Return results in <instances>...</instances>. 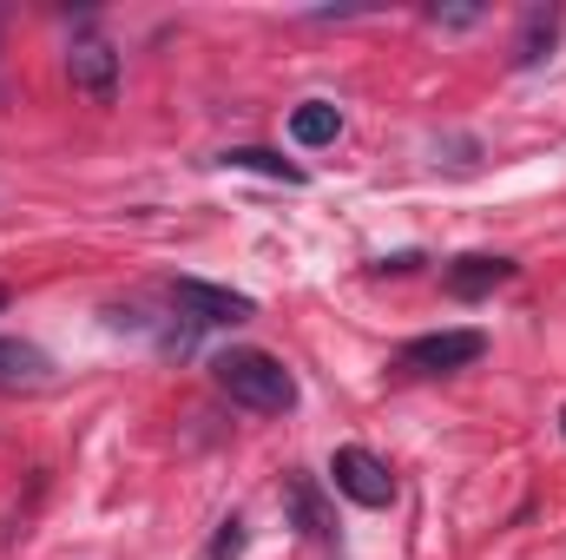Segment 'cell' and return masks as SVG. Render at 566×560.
I'll list each match as a JSON object with an SVG mask.
<instances>
[{"label":"cell","instance_id":"6","mask_svg":"<svg viewBox=\"0 0 566 560\" xmlns=\"http://www.w3.org/2000/svg\"><path fill=\"white\" fill-rule=\"evenodd\" d=\"M501 283H514V258H461L454 271H448V297H461V303H481V297H494Z\"/></svg>","mask_w":566,"mask_h":560},{"label":"cell","instance_id":"7","mask_svg":"<svg viewBox=\"0 0 566 560\" xmlns=\"http://www.w3.org/2000/svg\"><path fill=\"white\" fill-rule=\"evenodd\" d=\"M53 383V363L40 343H20V336H0V390H46Z\"/></svg>","mask_w":566,"mask_h":560},{"label":"cell","instance_id":"11","mask_svg":"<svg viewBox=\"0 0 566 560\" xmlns=\"http://www.w3.org/2000/svg\"><path fill=\"white\" fill-rule=\"evenodd\" d=\"M283 501H290V515H296V528H303V535H329V515H323V495H316L310 481H290V488H283Z\"/></svg>","mask_w":566,"mask_h":560},{"label":"cell","instance_id":"13","mask_svg":"<svg viewBox=\"0 0 566 560\" xmlns=\"http://www.w3.org/2000/svg\"><path fill=\"white\" fill-rule=\"evenodd\" d=\"M434 20L441 27H468V20H481V7H434Z\"/></svg>","mask_w":566,"mask_h":560},{"label":"cell","instance_id":"3","mask_svg":"<svg viewBox=\"0 0 566 560\" xmlns=\"http://www.w3.org/2000/svg\"><path fill=\"white\" fill-rule=\"evenodd\" d=\"M171 303L185 310V323H191V330H224V323L258 317V303H251V297H238V290H224V283H198V278L171 283Z\"/></svg>","mask_w":566,"mask_h":560},{"label":"cell","instance_id":"8","mask_svg":"<svg viewBox=\"0 0 566 560\" xmlns=\"http://www.w3.org/2000/svg\"><path fill=\"white\" fill-rule=\"evenodd\" d=\"M554 40H560V7L547 0V7H527L521 13V33H514V66L527 73V66H541L547 53H554Z\"/></svg>","mask_w":566,"mask_h":560},{"label":"cell","instance_id":"10","mask_svg":"<svg viewBox=\"0 0 566 560\" xmlns=\"http://www.w3.org/2000/svg\"><path fill=\"white\" fill-rule=\"evenodd\" d=\"M218 165H231V172H264V178H283V185H303V165H290V158L264 152V145H238V152H224Z\"/></svg>","mask_w":566,"mask_h":560},{"label":"cell","instance_id":"4","mask_svg":"<svg viewBox=\"0 0 566 560\" xmlns=\"http://www.w3.org/2000/svg\"><path fill=\"white\" fill-rule=\"evenodd\" d=\"M488 356V336L481 330H434V336H409L402 343V363L422 370V376H448V370H468Z\"/></svg>","mask_w":566,"mask_h":560},{"label":"cell","instance_id":"2","mask_svg":"<svg viewBox=\"0 0 566 560\" xmlns=\"http://www.w3.org/2000/svg\"><path fill=\"white\" fill-rule=\"evenodd\" d=\"M329 481H336V495H349L356 508H389V501H396V475H389V462L369 455V448H356V442L329 455Z\"/></svg>","mask_w":566,"mask_h":560},{"label":"cell","instance_id":"9","mask_svg":"<svg viewBox=\"0 0 566 560\" xmlns=\"http://www.w3.org/2000/svg\"><path fill=\"white\" fill-rule=\"evenodd\" d=\"M343 133V113L329 106V100H303L296 113H290V139L303 145V152H316V145H336Z\"/></svg>","mask_w":566,"mask_h":560},{"label":"cell","instance_id":"5","mask_svg":"<svg viewBox=\"0 0 566 560\" xmlns=\"http://www.w3.org/2000/svg\"><path fill=\"white\" fill-rule=\"evenodd\" d=\"M66 80H73V93H86L93 106H113V100H119V53H113L106 40H73Z\"/></svg>","mask_w":566,"mask_h":560},{"label":"cell","instance_id":"15","mask_svg":"<svg viewBox=\"0 0 566 560\" xmlns=\"http://www.w3.org/2000/svg\"><path fill=\"white\" fill-rule=\"evenodd\" d=\"M0 303H7V290H0Z\"/></svg>","mask_w":566,"mask_h":560},{"label":"cell","instance_id":"14","mask_svg":"<svg viewBox=\"0 0 566 560\" xmlns=\"http://www.w3.org/2000/svg\"><path fill=\"white\" fill-rule=\"evenodd\" d=\"M560 428H566V409H560Z\"/></svg>","mask_w":566,"mask_h":560},{"label":"cell","instance_id":"12","mask_svg":"<svg viewBox=\"0 0 566 560\" xmlns=\"http://www.w3.org/2000/svg\"><path fill=\"white\" fill-rule=\"evenodd\" d=\"M244 554V521H224L218 541H211V560H238Z\"/></svg>","mask_w":566,"mask_h":560},{"label":"cell","instance_id":"1","mask_svg":"<svg viewBox=\"0 0 566 560\" xmlns=\"http://www.w3.org/2000/svg\"><path fill=\"white\" fill-rule=\"evenodd\" d=\"M211 383H218L238 409H251V416H290V409H296V376L283 370L271 350H224V356L211 363Z\"/></svg>","mask_w":566,"mask_h":560}]
</instances>
